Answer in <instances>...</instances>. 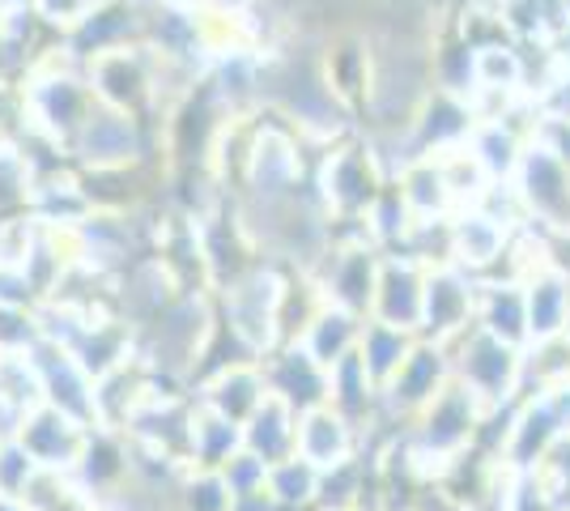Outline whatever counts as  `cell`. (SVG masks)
<instances>
[{"label": "cell", "instance_id": "6da1fadb", "mask_svg": "<svg viewBox=\"0 0 570 511\" xmlns=\"http://www.w3.org/2000/svg\"><path fill=\"white\" fill-rule=\"evenodd\" d=\"M95 107L98 98L86 81V69L69 60L65 48L51 51L48 60L18 86V120L26 124V137L48 141L60 154L72 149L77 132L95 116Z\"/></svg>", "mask_w": 570, "mask_h": 511}, {"label": "cell", "instance_id": "7a4b0ae2", "mask_svg": "<svg viewBox=\"0 0 570 511\" xmlns=\"http://www.w3.org/2000/svg\"><path fill=\"white\" fill-rule=\"evenodd\" d=\"M282 298H285V265L256 261L226 291H217L222 328L252 354L264 358L282 345Z\"/></svg>", "mask_w": 570, "mask_h": 511}, {"label": "cell", "instance_id": "3957f363", "mask_svg": "<svg viewBox=\"0 0 570 511\" xmlns=\"http://www.w3.org/2000/svg\"><path fill=\"white\" fill-rule=\"evenodd\" d=\"M392 184L387 163L375 141H333V149L315 163V200L328 222H362L371 205Z\"/></svg>", "mask_w": 570, "mask_h": 511}, {"label": "cell", "instance_id": "277c9868", "mask_svg": "<svg viewBox=\"0 0 570 511\" xmlns=\"http://www.w3.org/2000/svg\"><path fill=\"white\" fill-rule=\"evenodd\" d=\"M86 81L95 90L98 107L119 111L128 120L145 124L154 111H167V65L163 56L145 43L107 51L86 65Z\"/></svg>", "mask_w": 570, "mask_h": 511}, {"label": "cell", "instance_id": "5b68a950", "mask_svg": "<svg viewBox=\"0 0 570 511\" xmlns=\"http://www.w3.org/2000/svg\"><path fill=\"white\" fill-rule=\"evenodd\" d=\"M307 179V149L298 128L282 116L252 124L247 137V158H243V175L238 188L247 200H285L303 188Z\"/></svg>", "mask_w": 570, "mask_h": 511}, {"label": "cell", "instance_id": "8992f818", "mask_svg": "<svg viewBox=\"0 0 570 511\" xmlns=\"http://www.w3.org/2000/svg\"><path fill=\"white\" fill-rule=\"evenodd\" d=\"M443 350L452 354V375L473 392L490 414L502 410V405L520 392L523 350H515V345L490 337V333H481V328H469L464 337L452 341V345H443Z\"/></svg>", "mask_w": 570, "mask_h": 511}, {"label": "cell", "instance_id": "52a82bcc", "mask_svg": "<svg viewBox=\"0 0 570 511\" xmlns=\"http://www.w3.org/2000/svg\"><path fill=\"white\" fill-rule=\"evenodd\" d=\"M515 200H520L523 218L537 230H570V167L546 146V141H528L520 158V170L511 179Z\"/></svg>", "mask_w": 570, "mask_h": 511}, {"label": "cell", "instance_id": "ba28073f", "mask_svg": "<svg viewBox=\"0 0 570 511\" xmlns=\"http://www.w3.org/2000/svg\"><path fill=\"white\" fill-rule=\"evenodd\" d=\"M383 252L371 239H333L328 256L315 265V286L324 294V303L345 307L354 316H371V298H375V282H380Z\"/></svg>", "mask_w": 570, "mask_h": 511}, {"label": "cell", "instance_id": "9c48e42d", "mask_svg": "<svg viewBox=\"0 0 570 511\" xmlns=\"http://www.w3.org/2000/svg\"><path fill=\"white\" fill-rule=\"evenodd\" d=\"M476 294H481V277L464 273L460 265H430L417 337L434 341V345H452L469 328H476Z\"/></svg>", "mask_w": 570, "mask_h": 511}, {"label": "cell", "instance_id": "30bf717a", "mask_svg": "<svg viewBox=\"0 0 570 511\" xmlns=\"http://www.w3.org/2000/svg\"><path fill=\"white\" fill-rule=\"evenodd\" d=\"M452 380V354L443 345H434V341L417 337V345L409 350L401 371L380 389V414L387 422H404L409 426Z\"/></svg>", "mask_w": 570, "mask_h": 511}, {"label": "cell", "instance_id": "8fae6325", "mask_svg": "<svg viewBox=\"0 0 570 511\" xmlns=\"http://www.w3.org/2000/svg\"><path fill=\"white\" fill-rule=\"evenodd\" d=\"M145 39V4L141 0H111V4H98L86 9L69 30H60V48L69 60H77L81 69L107 56V51L132 48Z\"/></svg>", "mask_w": 570, "mask_h": 511}, {"label": "cell", "instance_id": "7c38bea8", "mask_svg": "<svg viewBox=\"0 0 570 511\" xmlns=\"http://www.w3.org/2000/svg\"><path fill=\"white\" fill-rule=\"evenodd\" d=\"M30 363L39 371V389H43V405L69 414L81 426H98V384L86 375V366L72 358V350L51 345V341H35L30 345Z\"/></svg>", "mask_w": 570, "mask_h": 511}, {"label": "cell", "instance_id": "4fadbf2b", "mask_svg": "<svg viewBox=\"0 0 570 511\" xmlns=\"http://www.w3.org/2000/svg\"><path fill=\"white\" fill-rule=\"evenodd\" d=\"M511 239H515V226L485 214L481 205L455 209L448 218V265H460L473 277H490L494 268H502Z\"/></svg>", "mask_w": 570, "mask_h": 511}, {"label": "cell", "instance_id": "5bb4252c", "mask_svg": "<svg viewBox=\"0 0 570 511\" xmlns=\"http://www.w3.org/2000/svg\"><path fill=\"white\" fill-rule=\"evenodd\" d=\"M69 158L77 170H107V167H137L145 158V124L128 120L119 111L95 107V116L77 132Z\"/></svg>", "mask_w": 570, "mask_h": 511}, {"label": "cell", "instance_id": "9a60e30c", "mask_svg": "<svg viewBox=\"0 0 570 511\" xmlns=\"http://www.w3.org/2000/svg\"><path fill=\"white\" fill-rule=\"evenodd\" d=\"M426 268L422 261L404 256V252H383L380 282H375V298H371V316L380 324L404 328L417 337L422 328V294H426Z\"/></svg>", "mask_w": 570, "mask_h": 511}, {"label": "cell", "instance_id": "2e32d148", "mask_svg": "<svg viewBox=\"0 0 570 511\" xmlns=\"http://www.w3.org/2000/svg\"><path fill=\"white\" fill-rule=\"evenodd\" d=\"M86 439H90V426L72 422L69 414H60L51 405L30 410L22 417V426H18V443L48 473H72L77 461H81V452H86Z\"/></svg>", "mask_w": 570, "mask_h": 511}, {"label": "cell", "instance_id": "e0dca14e", "mask_svg": "<svg viewBox=\"0 0 570 511\" xmlns=\"http://www.w3.org/2000/svg\"><path fill=\"white\" fill-rule=\"evenodd\" d=\"M209 414L226 417L235 426H247V417L261 410L268 401V380H264L261 358H238L230 366H217L214 375L200 384V396H196Z\"/></svg>", "mask_w": 570, "mask_h": 511}, {"label": "cell", "instance_id": "ac0fdd59", "mask_svg": "<svg viewBox=\"0 0 570 511\" xmlns=\"http://www.w3.org/2000/svg\"><path fill=\"white\" fill-rule=\"evenodd\" d=\"M357 448H362V435L357 426L345 414H336L333 405H315L307 414H298V452L311 461L320 473H333L341 464L357 461Z\"/></svg>", "mask_w": 570, "mask_h": 511}, {"label": "cell", "instance_id": "d6986e66", "mask_svg": "<svg viewBox=\"0 0 570 511\" xmlns=\"http://www.w3.org/2000/svg\"><path fill=\"white\" fill-rule=\"evenodd\" d=\"M261 366L264 380H268V392L282 396L285 405H294L298 414H307L315 405H328V371L320 363H311L294 341L277 345L273 354H264Z\"/></svg>", "mask_w": 570, "mask_h": 511}, {"label": "cell", "instance_id": "ffe728a7", "mask_svg": "<svg viewBox=\"0 0 570 511\" xmlns=\"http://www.w3.org/2000/svg\"><path fill=\"white\" fill-rule=\"evenodd\" d=\"M532 141V128L515 124V116L507 120H476L469 132V154L476 158V167L485 170L490 184H511L520 170L523 149Z\"/></svg>", "mask_w": 570, "mask_h": 511}, {"label": "cell", "instance_id": "44dd1931", "mask_svg": "<svg viewBox=\"0 0 570 511\" xmlns=\"http://www.w3.org/2000/svg\"><path fill=\"white\" fill-rule=\"evenodd\" d=\"M476 328L490 337L507 341L515 350H528V303H523L520 282L507 277H481V294H476Z\"/></svg>", "mask_w": 570, "mask_h": 511}, {"label": "cell", "instance_id": "7402d4cb", "mask_svg": "<svg viewBox=\"0 0 570 511\" xmlns=\"http://www.w3.org/2000/svg\"><path fill=\"white\" fill-rule=\"evenodd\" d=\"M362 324L366 320L354 316V312H345V307H333V303H324L311 324L298 333V350L307 354L311 363H320L324 371H333L336 363H345L350 354H357V341H362Z\"/></svg>", "mask_w": 570, "mask_h": 511}, {"label": "cell", "instance_id": "603a6c76", "mask_svg": "<svg viewBox=\"0 0 570 511\" xmlns=\"http://www.w3.org/2000/svg\"><path fill=\"white\" fill-rule=\"evenodd\" d=\"M523 286V303H528V341L546 345L570 333V282L553 268L532 273Z\"/></svg>", "mask_w": 570, "mask_h": 511}, {"label": "cell", "instance_id": "cb8c5ba5", "mask_svg": "<svg viewBox=\"0 0 570 511\" xmlns=\"http://www.w3.org/2000/svg\"><path fill=\"white\" fill-rule=\"evenodd\" d=\"M396 193L409 205V214L417 222H448L455 214V196L448 188V175L439 167V158H409L396 175H392Z\"/></svg>", "mask_w": 570, "mask_h": 511}, {"label": "cell", "instance_id": "d4e9b609", "mask_svg": "<svg viewBox=\"0 0 570 511\" xmlns=\"http://www.w3.org/2000/svg\"><path fill=\"white\" fill-rule=\"evenodd\" d=\"M243 448H247L252 456H261L268 469L289 461V456L298 452V410L268 392V401H264L261 410L247 417V426H243Z\"/></svg>", "mask_w": 570, "mask_h": 511}, {"label": "cell", "instance_id": "484cf974", "mask_svg": "<svg viewBox=\"0 0 570 511\" xmlns=\"http://www.w3.org/2000/svg\"><path fill=\"white\" fill-rule=\"evenodd\" d=\"M235 452H243V426L209 414V410L196 401V410H191V439H188V469L222 473Z\"/></svg>", "mask_w": 570, "mask_h": 511}, {"label": "cell", "instance_id": "4316f807", "mask_svg": "<svg viewBox=\"0 0 570 511\" xmlns=\"http://www.w3.org/2000/svg\"><path fill=\"white\" fill-rule=\"evenodd\" d=\"M417 345L413 333H404V328H392V324H380V320H366L362 324V341H357V358L366 366V375L375 380V389H383L401 363L409 358V350Z\"/></svg>", "mask_w": 570, "mask_h": 511}, {"label": "cell", "instance_id": "83f0119b", "mask_svg": "<svg viewBox=\"0 0 570 511\" xmlns=\"http://www.w3.org/2000/svg\"><path fill=\"white\" fill-rule=\"evenodd\" d=\"M320 482H324V473L303 456H289V461L268 469V494L282 511L320 508Z\"/></svg>", "mask_w": 570, "mask_h": 511}, {"label": "cell", "instance_id": "f1b7e54d", "mask_svg": "<svg viewBox=\"0 0 570 511\" xmlns=\"http://www.w3.org/2000/svg\"><path fill=\"white\" fill-rule=\"evenodd\" d=\"M35 193V163L22 141L0 137V218H18L30 209Z\"/></svg>", "mask_w": 570, "mask_h": 511}, {"label": "cell", "instance_id": "f546056e", "mask_svg": "<svg viewBox=\"0 0 570 511\" xmlns=\"http://www.w3.org/2000/svg\"><path fill=\"white\" fill-rule=\"evenodd\" d=\"M175 508L179 511H230L235 508V494L222 482V473L188 469V473L175 482Z\"/></svg>", "mask_w": 570, "mask_h": 511}, {"label": "cell", "instance_id": "4dcf8cb0", "mask_svg": "<svg viewBox=\"0 0 570 511\" xmlns=\"http://www.w3.org/2000/svg\"><path fill=\"white\" fill-rule=\"evenodd\" d=\"M43 469L35 464V456L26 452L18 435L0 439V499H9V503H22L30 482L39 478Z\"/></svg>", "mask_w": 570, "mask_h": 511}, {"label": "cell", "instance_id": "1f68e13d", "mask_svg": "<svg viewBox=\"0 0 570 511\" xmlns=\"http://www.w3.org/2000/svg\"><path fill=\"white\" fill-rule=\"evenodd\" d=\"M222 482L230 487V494H235V499H243V494H261V490L268 487V464L243 448V452H235V456L226 461V469H222Z\"/></svg>", "mask_w": 570, "mask_h": 511}, {"label": "cell", "instance_id": "d6a6232c", "mask_svg": "<svg viewBox=\"0 0 570 511\" xmlns=\"http://www.w3.org/2000/svg\"><path fill=\"white\" fill-rule=\"evenodd\" d=\"M26 4H30V9L51 26V30H69V26L86 13V4H81V0H26Z\"/></svg>", "mask_w": 570, "mask_h": 511}, {"label": "cell", "instance_id": "836d02e7", "mask_svg": "<svg viewBox=\"0 0 570 511\" xmlns=\"http://www.w3.org/2000/svg\"><path fill=\"white\" fill-rule=\"evenodd\" d=\"M81 4H86V9H98V4H111V0H81Z\"/></svg>", "mask_w": 570, "mask_h": 511}]
</instances>
